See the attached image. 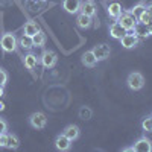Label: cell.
Masks as SVG:
<instances>
[{"instance_id": "12", "label": "cell", "mask_w": 152, "mask_h": 152, "mask_svg": "<svg viewBox=\"0 0 152 152\" xmlns=\"http://www.w3.org/2000/svg\"><path fill=\"white\" fill-rule=\"evenodd\" d=\"M132 32H134L138 38H146V37L151 35V32H149V29H148V24H145V23H142V21H137V23H135Z\"/></svg>"}, {"instance_id": "22", "label": "cell", "mask_w": 152, "mask_h": 152, "mask_svg": "<svg viewBox=\"0 0 152 152\" xmlns=\"http://www.w3.org/2000/svg\"><path fill=\"white\" fill-rule=\"evenodd\" d=\"M32 41H34V46H35V47H41V46H44V43H46V35L40 31L38 34H35V35L32 37Z\"/></svg>"}, {"instance_id": "31", "label": "cell", "mask_w": 152, "mask_h": 152, "mask_svg": "<svg viewBox=\"0 0 152 152\" xmlns=\"http://www.w3.org/2000/svg\"><path fill=\"white\" fill-rule=\"evenodd\" d=\"M3 110H5V104L0 102V111H3Z\"/></svg>"}, {"instance_id": "2", "label": "cell", "mask_w": 152, "mask_h": 152, "mask_svg": "<svg viewBox=\"0 0 152 152\" xmlns=\"http://www.w3.org/2000/svg\"><path fill=\"white\" fill-rule=\"evenodd\" d=\"M117 21L122 24V28H125L126 32H132L135 23H137V18L131 14V12H122L117 18Z\"/></svg>"}, {"instance_id": "18", "label": "cell", "mask_w": 152, "mask_h": 152, "mask_svg": "<svg viewBox=\"0 0 152 152\" xmlns=\"http://www.w3.org/2000/svg\"><path fill=\"white\" fill-rule=\"evenodd\" d=\"M76 23H78V26L81 29H87V28H90L91 26V17L90 15H85V14H81L78 15V18H76Z\"/></svg>"}, {"instance_id": "15", "label": "cell", "mask_w": 152, "mask_h": 152, "mask_svg": "<svg viewBox=\"0 0 152 152\" xmlns=\"http://www.w3.org/2000/svg\"><path fill=\"white\" fill-rule=\"evenodd\" d=\"M62 134H64L67 138H70L72 142H75L76 138L79 137V128H78L76 125H69L67 128L64 129V132H62Z\"/></svg>"}, {"instance_id": "21", "label": "cell", "mask_w": 152, "mask_h": 152, "mask_svg": "<svg viewBox=\"0 0 152 152\" xmlns=\"http://www.w3.org/2000/svg\"><path fill=\"white\" fill-rule=\"evenodd\" d=\"M18 43H20V46H21L23 49H26V50H29V49H32V47H34L32 37H29V35H26V34H23V35L20 37Z\"/></svg>"}, {"instance_id": "13", "label": "cell", "mask_w": 152, "mask_h": 152, "mask_svg": "<svg viewBox=\"0 0 152 152\" xmlns=\"http://www.w3.org/2000/svg\"><path fill=\"white\" fill-rule=\"evenodd\" d=\"M81 12L85 15L93 17L96 14V5L91 2V0H85L84 3H81Z\"/></svg>"}, {"instance_id": "9", "label": "cell", "mask_w": 152, "mask_h": 152, "mask_svg": "<svg viewBox=\"0 0 152 152\" xmlns=\"http://www.w3.org/2000/svg\"><path fill=\"white\" fill-rule=\"evenodd\" d=\"M72 146V140L67 138L64 134H59L56 138H55V148L58 151H69Z\"/></svg>"}, {"instance_id": "5", "label": "cell", "mask_w": 152, "mask_h": 152, "mask_svg": "<svg viewBox=\"0 0 152 152\" xmlns=\"http://www.w3.org/2000/svg\"><path fill=\"white\" fill-rule=\"evenodd\" d=\"M40 59H41V64H43L46 69H52V67L56 64L58 56H56V53L53 52V50H44L43 55L40 56Z\"/></svg>"}, {"instance_id": "1", "label": "cell", "mask_w": 152, "mask_h": 152, "mask_svg": "<svg viewBox=\"0 0 152 152\" xmlns=\"http://www.w3.org/2000/svg\"><path fill=\"white\" fill-rule=\"evenodd\" d=\"M0 47H2L5 52H14L17 49V38L14 34L11 32H5L0 37Z\"/></svg>"}, {"instance_id": "25", "label": "cell", "mask_w": 152, "mask_h": 152, "mask_svg": "<svg viewBox=\"0 0 152 152\" xmlns=\"http://www.w3.org/2000/svg\"><path fill=\"white\" fill-rule=\"evenodd\" d=\"M142 128H143L145 131H148V132H152V116H148V117L143 119Z\"/></svg>"}, {"instance_id": "28", "label": "cell", "mask_w": 152, "mask_h": 152, "mask_svg": "<svg viewBox=\"0 0 152 152\" xmlns=\"http://www.w3.org/2000/svg\"><path fill=\"white\" fill-rule=\"evenodd\" d=\"M6 131H8V123L3 119H0V134H3Z\"/></svg>"}, {"instance_id": "27", "label": "cell", "mask_w": 152, "mask_h": 152, "mask_svg": "<svg viewBox=\"0 0 152 152\" xmlns=\"http://www.w3.org/2000/svg\"><path fill=\"white\" fill-rule=\"evenodd\" d=\"M6 82H8V75H6V72L3 69H0V85L5 87Z\"/></svg>"}, {"instance_id": "29", "label": "cell", "mask_w": 152, "mask_h": 152, "mask_svg": "<svg viewBox=\"0 0 152 152\" xmlns=\"http://www.w3.org/2000/svg\"><path fill=\"white\" fill-rule=\"evenodd\" d=\"M146 11H148V12H149V14H151V15H152V3H151V5H148V6H146Z\"/></svg>"}, {"instance_id": "26", "label": "cell", "mask_w": 152, "mask_h": 152, "mask_svg": "<svg viewBox=\"0 0 152 152\" xmlns=\"http://www.w3.org/2000/svg\"><path fill=\"white\" fill-rule=\"evenodd\" d=\"M137 21H142V23H145V24H149V23H152V15L149 14L148 11H145L143 14L138 17V20Z\"/></svg>"}, {"instance_id": "23", "label": "cell", "mask_w": 152, "mask_h": 152, "mask_svg": "<svg viewBox=\"0 0 152 152\" xmlns=\"http://www.w3.org/2000/svg\"><path fill=\"white\" fill-rule=\"evenodd\" d=\"M91 116H93V111H91L90 107H81V110H79V117H81L82 120H90Z\"/></svg>"}, {"instance_id": "32", "label": "cell", "mask_w": 152, "mask_h": 152, "mask_svg": "<svg viewBox=\"0 0 152 152\" xmlns=\"http://www.w3.org/2000/svg\"><path fill=\"white\" fill-rule=\"evenodd\" d=\"M2 96H3V87L0 85V97H2Z\"/></svg>"}, {"instance_id": "24", "label": "cell", "mask_w": 152, "mask_h": 152, "mask_svg": "<svg viewBox=\"0 0 152 152\" xmlns=\"http://www.w3.org/2000/svg\"><path fill=\"white\" fill-rule=\"evenodd\" d=\"M145 11H146V6H145L143 3H138V5H135V6H134V9H131L129 12H131V14H132V15H134L137 20H138V17H140Z\"/></svg>"}, {"instance_id": "4", "label": "cell", "mask_w": 152, "mask_h": 152, "mask_svg": "<svg viewBox=\"0 0 152 152\" xmlns=\"http://www.w3.org/2000/svg\"><path fill=\"white\" fill-rule=\"evenodd\" d=\"M29 123H31L32 128H35V129H43L44 126H46V123H47V117H46L44 113L37 111V113H32L31 114Z\"/></svg>"}, {"instance_id": "7", "label": "cell", "mask_w": 152, "mask_h": 152, "mask_svg": "<svg viewBox=\"0 0 152 152\" xmlns=\"http://www.w3.org/2000/svg\"><path fill=\"white\" fill-rule=\"evenodd\" d=\"M120 43L125 49H134L137 44H138V37L132 32H126L122 38H120Z\"/></svg>"}, {"instance_id": "8", "label": "cell", "mask_w": 152, "mask_h": 152, "mask_svg": "<svg viewBox=\"0 0 152 152\" xmlns=\"http://www.w3.org/2000/svg\"><path fill=\"white\" fill-rule=\"evenodd\" d=\"M132 148L137 152H152V142L149 140V138H146V137H142V138H138V140L134 143Z\"/></svg>"}, {"instance_id": "20", "label": "cell", "mask_w": 152, "mask_h": 152, "mask_svg": "<svg viewBox=\"0 0 152 152\" xmlns=\"http://www.w3.org/2000/svg\"><path fill=\"white\" fill-rule=\"evenodd\" d=\"M108 14H110V17H113V18H119V15L122 14V6H120V3H111L110 6H108Z\"/></svg>"}, {"instance_id": "17", "label": "cell", "mask_w": 152, "mask_h": 152, "mask_svg": "<svg viewBox=\"0 0 152 152\" xmlns=\"http://www.w3.org/2000/svg\"><path fill=\"white\" fill-rule=\"evenodd\" d=\"M40 32V26L35 23V21H28L26 24H24V29H23V34H26L29 37H34L35 34Z\"/></svg>"}, {"instance_id": "6", "label": "cell", "mask_w": 152, "mask_h": 152, "mask_svg": "<svg viewBox=\"0 0 152 152\" xmlns=\"http://www.w3.org/2000/svg\"><path fill=\"white\" fill-rule=\"evenodd\" d=\"M91 52L94 53V56H96L97 61H104V59H107V58L110 56L111 49H110L108 44H97V46L93 47Z\"/></svg>"}, {"instance_id": "10", "label": "cell", "mask_w": 152, "mask_h": 152, "mask_svg": "<svg viewBox=\"0 0 152 152\" xmlns=\"http://www.w3.org/2000/svg\"><path fill=\"white\" fill-rule=\"evenodd\" d=\"M62 8H64L69 14H76L81 9V0H64L62 2Z\"/></svg>"}, {"instance_id": "3", "label": "cell", "mask_w": 152, "mask_h": 152, "mask_svg": "<svg viewBox=\"0 0 152 152\" xmlns=\"http://www.w3.org/2000/svg\"><path fill=\"white\" fill-rule=\"evenodd\" d=\"M126 84H128V87L131 88V90L137 91V90H142V88H143V85H145V79H143L142 73L132 72V73H129L128 79H126Z\"/></svg>"}, {"instance_id": "14", "label": "cell", "mask_w": 152, "mask_h": 152, "mask_svg": "<svg viewBox=\"0 0 152 152\" xmlns=\"http://www.w3.org/2000/svg\"><path fill=\"white\" fill-rule=\"evenodd\" d=\"M18 146H20V140L17 138V135L6 132V142H5L3 148H6V149H17Z\"/></svg>"}, {"instance_id": "16", "label": "cell", "mask_w": 152, "mask_h": 152, "mask_svg": "<svg viewBox=\"0 0 152 152\" xmlns=\"http://www.w3.org/2000/svg\"><path fill=\"white\" fill-rule=\"evenodd\" d=\"M96 62H97V59H96V56H94V53L91 52V50L90 52H85L82 55V64L85 67H94Z\"/></svg>"}, {"instance_id": "30", "label": "cell", "mask_w": 152, "mask_h": 152, "mask_svg": "<svg viewBox=\"0 0 152 152\" xmlns=\"http://www.w3.org/2000/svg\"><path fill=\"white\" fill-rule=\"evenodd\" d=\"M148 29H149V32H151V35H152V23L148 24Z\"/></svg>"}, {"instance_id": "11", "label": "cell", "mask_w": 152, "mask_h": 152, "mask_svg": "<svg viewBox=\"0 0 152 152\" xmlns=\"http://www.w3.org/2000/svg\"><path fill=\"white\" fill-rule=\"evenodd\" d=\"M125 34H126V31H125V28H122V24L119 21H114L110 26V35L113 38H116V40H120Z\"/></svg>"}, {"instance_id": "33", "label": "cell", "mask_w": 152, "mask_h": 152, "mask_svg": "<svg viewBox=\"0 0 152 152\" xmlns=\"http://www.w3.org/2000/svg\"><path fill=\"white\" fill-rule=\"evenodd\" d=\"M0 138H2V134H0Z\"/></svg>"}, {"instance_id": "34", "label": "cell", "mask_w": 152, "mask_h": 152, "mask_svg": "<svg viewBox=\"0 0 152 152\" xmlns=\"http://www.w3.org/2000/svg\"><path fill=\"white\" fill-rule=\"evenodd\" d=\"M151 116H152V114H151Z\"/></svg>"}, {"instance_id": "19", "label": "cell", "mask_w": 152, "mask_h": 152, "mask_svg": "<svg viewBox=\"0 0 152 152\" xmlns=\"http://www.w3.org/2000/svg\"><path fill=\"white\" fill-rule=\"evenodd\" d=\"M23 62H24V67H26L28 70H34V69L37 67V64H38V58H37L35 55L29 53V55L24 56Z\"/></svg>"}]
</instances>
